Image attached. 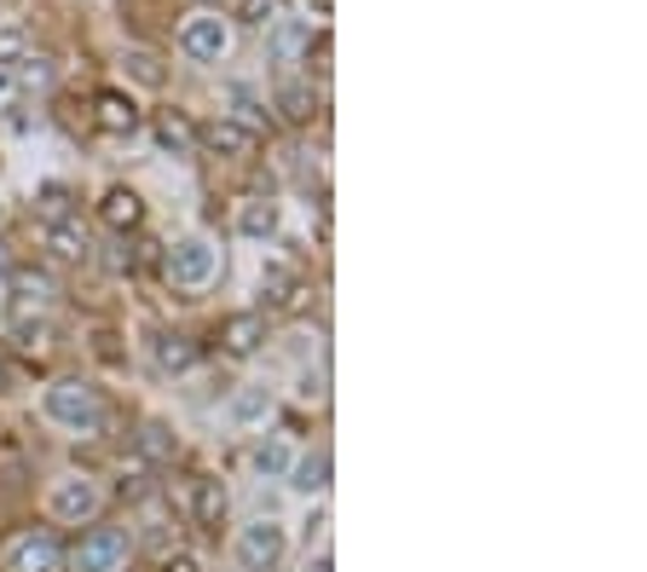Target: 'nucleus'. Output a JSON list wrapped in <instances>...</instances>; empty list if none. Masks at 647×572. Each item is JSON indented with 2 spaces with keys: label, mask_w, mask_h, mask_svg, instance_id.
<instances>
[{
  "label": "nucleus",
  "mask_w": 647,
  "mask_h": 572,
  "mask_svg": "<svg viewBox=\"0 0 647 572\" xmlns=\"http://www.w3.org/2000/svg\"><path fill=\"white\" fill-rule=\"evenodd\" d=\"M133 556V533L128 526H87L81 544L70 549V572H121Z\"/></svg>",
  "instance_id": "f257e3e1"
},
{
  "label": "nucleus",
  "mask_w": 647,
  "mask_h": 572,
  "mask_svg": "<svg viewBox=\"0 0 647 572\" xmlns=\"http://www.w3.org/2000/svg\"><path fill=\"white\" fill-rule=\"evenodd\" d=\"M0 567L7 572H64V549H58L52 533L24 526V533H12L7 544H0Z\"/></svg>",
  "instance_id": "f03ea898"
},
{
  "label": "nucleus",
  "mask_w": 647,
  "mask_h": 572,
  "mask_svg": "<svg viewBox=\"0 0 647 572\" xmlns=\"http://www.w3.org/2000/svg\"><path fill=\"white\" fill-rule=\"evenodd\" d=\"M47 411L70 428H93V422H105V399H98V387H87V382H52Z\"/></svg>",
  "instance_id": "7ed1b4c3"
},
{
  "label": "nucleus",
  "mask_w": 647,
  "mask_h": 572,
  "mask_svg": "<svg viewBox=\"0 0 647 572\" xmlns=\"http://www.w3.org/2000/svg\"><path fill=\"white\" fill-rule=\"evenodd\" d=\"M237 561L249 567V572H272V567L283 561V526H272V521H255L249 533L237 538Z\"/></svg>",
  "instance_id": "20e7f679"
},
{
  "label": "nucleus",
  "mask_w": 647,
  "mask_h": 572,
  "mask_svg": "<svg viewBox=\"0 0 647 572\" xmlns=\"http://www.w3.org/2000/svg\"><path fill=\"white\" fill-rule=\"evenodd\" d=\"M260 336H267V318H260V313H237V318L220 324V347H226L232 359H249L260 347Z\"/></svg>",
  "instance_id": "39448f33"
},
{
  "label": "nucleus",
  "mask_w": 647,
  "mask_h": 572,
  "mask_svg": "<svg viewBox=\"0 0 647 572\" xmlns=\"http://www.w3.org/2000/svg\"><path fill=\"white\" fill-rule=\"evenodd\" d=\"M98 220H105L110 232H133L139 220H145V202H139L128 186H110V191H105V202H98Z\"/></svg>",
  "instance_id": "423d86ee"
},
{
  "label": "nucleus",
  "mask_w": 647,
  "mask_h": 572,
  "mask_svg": "<svg viewBox=\"0 0 647 572\" xmlns=\"http://www.w3.org/2000/svg\"><path fill=\"white\" fill-rule=\"evenodd\" d=\"M52 515L58 521H87V515H98V492L87 480H64V486H58V498H52Z\"/></svg>",
  "instance_id": "0eeeda50"
},
{
  "label": "nucleus",
  "mask_w": 647,
  "mask_h": 572,
  "mask_svg": "<svg viewBox=\"0 0 647 572\" xmlns=\"http://www.w3.org/2000/svg\"><path fill=\"white\" fill-rule=\"evenodd\" d=\"M47 249H52V260H70V267H75V260L93 255V243H87V232H81L75 220H52V226H47Z\"/></svg>",
  "instance_id": "6e6552de"
},
{
  "label": "nucleus",
  "mask_w": 647,
  "mask_h": 572,
  "mask_svg": "<svg viewBox=\"0 0 647 572\" xmlns=\"http://www.w3.org/2000/svg\"><path fill=\"white\" fill-rule=\"evenodd\" d=\"M191 521L202 526V533H220V521H226V486H220V480H197Z\"/></svg>",
  "instance_id": "1a4fd4ad"
},
{
  "label": "nucleus",
  "mask_w": 647,
  "mask_h": 572,
  "mask_svg": "<svg viewBox=\"0 0 647 572\" xmlns=\"http://www.w3.org/2000/svg\"><path fill=\"white\" fill-rule=\"evenodd\" d=\"M209 272H214V255L202 249V243H179V249L168 255V278L174 283H202Z\"/></svg>",
  "instance_id": "9d476101"
},
{
  "label": "nucleus",
  "mask_w": 647,
  "mask_h": 572,
  "mask_svg": "<svg viewBox=\"0 0 647 572\" xmlns=\"http://www.w3.org/2000/svg\"><path fill=\"white\" fill-rule=\"evenodd\" d=\"M267 306H278V313H295V306H307V283H301L295 272H283V267H267Z\"/></svg>",
  "instance_id": "9b49d317"
},
{
  "label": "nucleus",
  "mask_w": 647,
  "mask_h": 572,
  "mask_svg": "<svg viewBox=\"0 0 647 572\" xmlns=\"http://www.w3.org/2000/svg\"><path fill=\"white\" fill-rule=\"evenodd\" d=\"M179 47L197 52V58H220V47H226V30H220V17H191V24L179 30Z\"/></svg>",
  "instance_id": "f8f14e48"
},
{
  "label": "nucleus",
  "mask_w": 647,
  "mask_h": 572,
  "mask_svg": "<svg viewBox=\"0 0 647 572\" xmlns=\"http://www.w3.org/2000/svg\"><path fill=\"white\" fill-rule=\"evenodd\" d=\"M98 128L105 133H133L139 128V105L128 93H98Z\"/></svg>",
  "instance_id": "ddd939ff"
},
{
  "label": "nucleus",
  "mask_w": 647,
  "mask_h": 572,
  "mask_svg": "<svg viewBox=\"0 0 647 572\" xmlns=\"http://www.w3.org/2000/svg\"><path fill=\"white\" fill-rule=\"evenodd\" d=\"M237 232L243 237H272L278 232V209H272V202H260V197H243L237 202Z\"/></svg>",
  "instance_id": "4468645a"
},
{
  "label": "nucleus",
  "mask_w": 647,
  "mask_h": 572,
  "mask_svg": "<svg viewBox=\"0 0 647 572\" xmlns=\"http://www.w3.org/2000/svg\"><path fill=\"white\" fill-rule=\"evenodd\" d=\"M209 145H214V151H226V156H249V151H255V133L243 128V121L220 116L214 128H209Z\"/></svg>",
  "instance_id": "2eb2a0df"
},
{
  "label": "nucleus",
  "mask_w": 647,
  "mask_h": 572,
  "mask_svg": "<svg viewBox=\"0 0 647 572\" xmlns=\"http://www.w3.org/2000/svg\"><path fill=\"white\" fill-rule=\"evenodd\" d=\"M156 139H162V151H174V156H191V151H197V133H191V121H186V116H174V110L156 121Z\"/></svg>",
  "instance_id": "dca6fc26"
},
{
  "label": "nucleus",
  "mask_w": 647,
  "mask_h": 572,
  "mask_svg": "<svg viewBox=\"0 0 647 572\" xmlns=\"http://www.w3.org/2000/svg\"><path fill=\"white\" fill-rule=\"evenodd\" d=\"M156 364H162V371H191V364H197V341L162 336V341H156Z\"/></svg>",
  "instance_id": "f3484780"
},
{
  "label": "nucleus",
  "mask_w": 647,
  "mask_h": 572,
  "mask_svg": "<svg viewBox=\"0 0 647 572\" xmlns=\"http://www.w3.org/2000/svg\"><path fill=\"white\" fill-rule=\"evenodd\" d=\"M168 457H174L168 428H162V422H145V428H139V463H168Z\"/></svg>",
  "instance_id": "a211bd4d"
},
{
  "label": "nucleus",
  "mask_w": 647,
  "mask_h": 572,
  "mask_svg": "<svg viewBox=\"0 0 647 572\" xmlns=\"http://www.w3.org/2000/svg\"><path fill=\"white\" fill-rule=\"evenodd\" d=\"M278 105H283V121H313V87H301V81H290V87L278 93Z\"/></svg>",
  "instance_id": "6ab92c4d"
},
{
  "label": "nucleus",
  "mask_w": 647,
  "mask_h": 572,
  "mask_svg": "<svg viewBox=\"0 0 647 572\" xmlns=\"http://www.w3.org/2000/svg\"><path fill=\"white\" fill-rule=\"evenodd\" d=\"M324 475H330V457H301V468H295V486L301 492H324Z\"/></svg>",
  "instance_id": "aec40b11"
},
{
  "label": "nucleus",
  "mask_w": 647,
  "mask_h": 572,
  "mask_svg": "<svg viewBox=\"0 0 647 572\" xmlns=\"http://www.w3.org/2000/svg\"><path fill=\"white\" fill-rule=\"evenodd\" d=\"M12 336H17V347H30V353H40V347H47V324H40V318L30 324L24 313H17V318H12Z\"/></svg>",
  "instance_id": "412c9836"
},
{
  "label": "nucleus",
  "mask_w": 647,
  "mask_h": 572,
  "mask_svg": "<svg viewBox=\"0 0 647 572\" xmlns=\"http://www.w3.org/2000/svg\"><path fill=\"white\" fill-rule=\"evenodd\" d=\"M40 214H47V226H52V220H70V191L47 186V191H40Z\"/></svg>",
  "instance_id": "4be33fe9"
},
{
  "label": "nucleus",
  "mask_w": 647,
  "mask_h": 572,
  "mask_svg": "<svg viewBox=\"0 0 647 572\" xmlns=\"http://www.w3.org/2000/svg\"><path fill=\"white\" fill-rule=\"evenodd\" d=\"M17 58H24V30L7 24L0 30V65H17Z\"/></svg>",
  "instance_id": "5701e85b"
},
{
  "label": "nucleus",
  "mask_w": 647,
  "mask_h": 572,
  "mask_svg": "<svg viewBox=\"0 0 647 572\" xmlns=\"http://www.w3.org/2000/svg\"><path fill=\"white\" fill-rule=\"evenodd\" d=\"M272 12H278V0H243L237 7L243 24H272Z\"/></svg>",
  "instance_id": "b1692460"
},
{
  "label": "nucleus",
  "mask_w": 647,
  "mask_h": 572,
  "mask_svg": "<svg viewBox=\"0 0 647 572\" xmlns=\"http://www.w3.org/2000/svg\"><path fill=\"white\" fill-rule=\"evenodd\" d=\"M267 405H272L267 394H243V399H237V417H260Z\"/></svg>",
  "instance_id": "393cba45"
},
{
  "label": "nucleus",
  "mask_w": 647,
  "mask_h": 572,
  "mask_svg": "<svg viewBox=\"0 0 647 572\" xmlns=\"http://www.w3.org/2000/svg\"><path fill=\"white\" fill-rule=\"evenodd\" d=\"M162 572H197V561L191 556H168V561H162Z\"/></svg>",
  "instance_id": "a878e982"
},
{
  "label": "nucleus",
  "mask_w": 647,
  "mask_h": 572,
  "mask_svg": "<svg viewBox=\"0 0 647 572\" xmlns=\"http://www.w3.org/2000/svg\"><path fill=\"white\" fill-rule=\"evenodd\" d=\"M0 382H7V376H0Z\"/></svg>",
  "instance_id": "bb28decb"
}]
</instances>
